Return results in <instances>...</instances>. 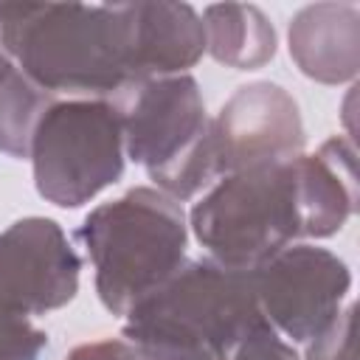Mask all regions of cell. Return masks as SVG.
<instances>
[{
  "instance_id": "obj_1",
  "label": "cell",
  "mask_w": 360,
  "mask_h": 360,
  "mask_svg": "<svg viewBox=\"0 0 360 360\" xmlns=\"http://www.w3.org/2000/svg\"><path fill=\"white\" fill-rule=\"evenodd\" d=\"M0 45L45 93L115 96L132 82V3H6Z\"/></svg>"
},
{
  "instance_id": "obj_2",
  "label": "cell",
  "mask_w": 360,
  "mask_h": 360,
  "mask_svg": "<svg viewBox=\"0 0 360 360\" xmlns=\"http://www.w3.org/2000/svg\"><path fill=\"white\" fill-rule=\"evenodd\" d=\"M262 323L253 273L194 259L124 315V340L152 360H228Z\"/></svg>"
},
{
  "instance_id": "obj_3",
  "label": "cell",
  "mask_w": 360,
  "mask_h": 360,
  "mask_svg": "<svg viewBox=\"0 0 360 360\" xmlns=\"http://www.w3.org/2000/svg\"><path fill=\"white\" fill-rule=\"evenodd\" d=\"M79 239L93 262L101 304L124 318L183 267L188 225L177 200L141 186L93 208Z\"/></svg>"
},
{
  "instance_id": "obj_4",
  "label": "cell",
  "mask_w": 360,
  "mask_h": 360,
  "mask_svg": "<svg viewBox=\"0 0 360 360\" xmlns=\"http://www.w3.org/2000/svg\"><path fill=\"white\" fill-rule=\"evenodd\" d=\"M121 118L124 152L172 200H188L217 180L211 118L194 76L129 82L110 98Z\"/></svg>"
},
{
  "instance_id": "obj_5",
  "label": "cell",
  "mask_w": 360,
  "mask_h": 360,
  "mask_svg": "<svg viewBox=\"0 0 360 360\" xmlns=\"http://www.w3.org/2000/svg\"><path fill=\"white\" fill-rule=\"evenodd\" d=\"M188 225L208 259L253 273L304 236L295 158L222 174L194 202Z\"/></svg>"
},
{
  "instance_id": "obj_6",
  "label": "cell",
  "mask_w": 360,
  "mask_h": 360,
  "mask_svg": "<svg viewBox=\"0 0 360 360\" xmlns=\"http://www.w3.org/2000/svg\"><path fill=\"white\" fill-rule=\"evenodd\" d=\"M124 155L121 118L110 98H53L28 149L37 191L59 208H79L115 183Z\"/></svg>"
},
{
  "instance_id": "obj_7",
  "label": "cell",
  "mask_w": 360,
  "mask_h": 360,
  "mask_svg": "<svg viewBox=\"0 0 360 360\" xmlns=\"http://www.w3.org/2000/svg\"><path fill=\"white\" fill-rule=\"evenodd\" d=\"M264 321L292 343H309L340 315L352 273L326 248L290 245L253 270Z\"/></svg>"
},
{
  "instance_id": "obj_8",
  "label": "cell",
  "mask_w": 360,
  "mask_h": 360,
  "mask_svg": "<svg viewBox=\"0 0 360 360\" xmlns=\"http://www.w3.org/2000/svg\"><path fill=\"white\" fill-rule=\"evenodd\" d=\"M304 124L295 98L273 84L253 82L239 87L211 118V152L217 177L298 158Z\"/></svg>"
},
{
  "instance_id": "obj_9",
  "label": "cell",
  "mask_w": 360,
  "mask_h": 360,
  "mask_svg": "<svg viewBox=\"0 0 360 360\" xmlns=\"http://www.w3.org/2000/svg\"><path fill=\"white\" fill-rule=\"evenodd\" d=\"M82 262L62 228L25 217L0 233V307L17 315H45L73 301Z\"/></svg>"
},
{
  "instance_id": "obj_10",
  "label": "cell",
  "mask_w": 360,
  "mask_h": 360,
  "mask_svg": "<svg viewBox=\"0 0 360 360\" xmlns=\"http://www.w3.org/2000/svg\"><path fill=\"white\" fill-rule=\"evenodd\" d=\"M205 51V31L186 3H132V82L186 73Z\"/></svg>"
},
{
  "instance_id": "obj_11",
  "label": "cell",
  "mask_w": 360,
  "mask_h": 360,
  "mask_svg": "<svg viewBox=\"0 0 360 360\" xmlns=\"http://www.w3.org/2000/svg\"><path fill=\"white\" fill-rule=\"evenodd\" d=\"M298 205L304 236H332L354 214L357 177L354 146L346 138H329L315 155L295 158Z\"/></svg>"
},
{
  "instance_id": "obj_12",
  "label": "cell",
  "mask_w": 360,
  "mask_h": 360,
  "mask_svg": "<svg viewBox=\"0 0 360 360\" xmlns=\"http://www.w3.org/2000/svg\"><path fill=\"white\" fill-rule=\"evenodd\" d=\"M357 6L318 3L301 8L290 22V56L309 79L338 84L357 73Z\"/></svg>"
},
{
  "instance_id": "obj_13",
  "label": "cell",
  "mask_w": 360,
  "mask_h": 360,
  "mask_svg": "<svg viewBox=\"0 0 360 360\" xmlns=\"http://www.w3.org/2000/svg\"><path fill=\"white\" fill-rule=\"evenodd\" d=\"M202 31L205 51L236 70H253L276 53V31L256 6H208L202 14Z\"/></svg>"
},
{
  "instance_id": "obj_14",
  "label": "cell",
  "mask_w": 360,
  "mask_h": 360,
  "mask_svg": "<svg viewBox=\"0 0 360 360\" xmlns=\"http://www.w3.org/2000/svg\"><path fill=\"white\" fill-rule=\"evenodd\" d=\"M51 101L53 96L25 79L11 62L0 76V152L28 158L34 129Z\"/></svg>"
},
{
  "instance_id": "obj_15",
  "label": "cell",
  "mask_w": 360,
  "mask_h": 360,
  "mask_svg": "<svg viewBox=\"0 0 360 360\" xmlns=\"http://www.w3.org/2000/svg\"><path fill=\"white\" fill-rule=\"evenodd\" d=\"M48 346V335L31 318L0 307V360H37Z\"/></svg>"
},
{
  "instance_id": "obj_16",
  "label": "cell",
  "mask_w": 360,
  "mask_h": 360,
  "mask_svg": "<svg viewBox=\"0 0 360 360\" xmlns=\"http://www.w3.org/2000/svg\"><path fill=\"white\" fill-rule=\"evenodd\" d=\"M354 307H343L340 315L326 326L318 338L309 340L307 360H357V343H354Z\"/></svg>"
},
{
  "instance_id": "obj_17",
  "label": "cell",
  "mask_w": 360,
  "mask_h": 360,
  "mask_svg": "<svg viewBox=\"0 0 360 360\" xmlns=\"http://www.w3.org/2000/svg\"><path fill=\"white\" fill-rule=\"evenodd\" d=\"M228 360H298L295 349L264 321L256 326L231 354Z\"/></svg>"
},
{
  "instance_id": "obj_18",
  "label": "cell",
  "mask_w": 360,
  "mask_h": 360,
  "mask_svg": "<svg viewBox=\"0 0 360 360\" xmlns=\"http://www.w3.org/2000/svg\"><path fill=\"white\" fill-rule=\"evenodd\" d=\"M65 360H132V349L127 340L104 338V340L76 346Z\"/></svg>"
},
{
  "instance_id": "obj_19",
  "label": "cell",
  "mask_w": 360,
  "mask_h": 360,
  "mask_svg": "<svg viewBox=\"0 0 360 360\" xmlns=\"http://www.w3.org/2000/svg\"><path fill=\"white\" fill-rule=\"evenodd\" d=\"M8 65H11V59L6 56V51H3V45H0V76H3V70H6Z\"/></svg>"
},
{
  "instance_id": "obj_20",
  "label": "cell",
  "mask_w": 360,
  "mask_h": 360,
  "mask_svg": "<svg viewBox=\"0 0 360 360\" xmlns=\"http://www.w3.org/2000/svg\"><path fill=\"white\" fill-rule=\"evenodd\" d=\"M129 349H132V346H129ZM132 360H152V357H143V354H138V352L132 349Z\"/></svg>"
}]
</instances>
